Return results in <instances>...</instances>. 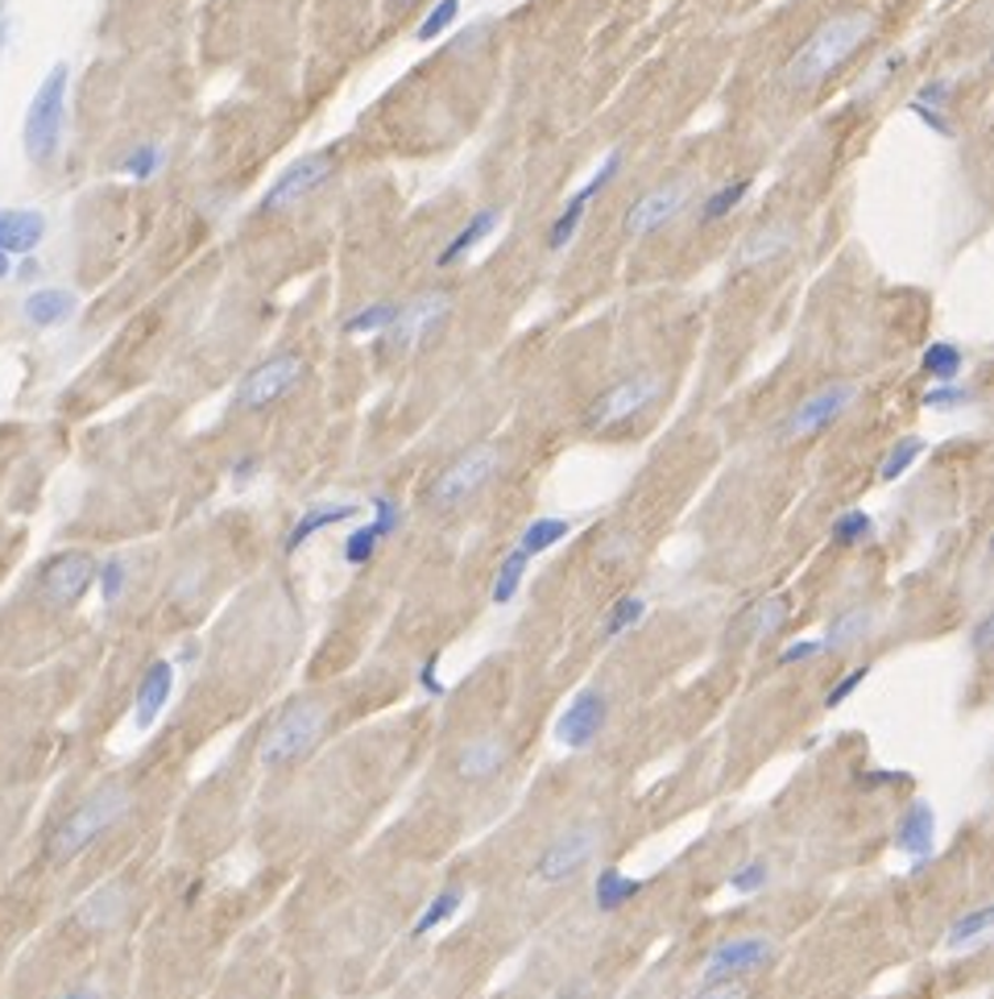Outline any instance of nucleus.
Returning <instances> with one entry per match:
<instances>
[{
  "mask_svg": "<svg viewBox=\"0 0 994 999\" xmlns=\"http://www.w3.org/2000/svg\"><path fill=\"white\" fill-rule=\"evenodd\" d=\"M461 18V0H440L435 9H431L428 18H423V25H419V42H431V37H440L452 30V21Z\"/></svg>",
  "mask_w": 994,
  "mask_h": 999,
  "instance_id": "40",
  "label": "nucleus"
},
{
  "mask_svg": "<svg viewBox=\"0 0 994 999\" xmlns=\"http://www.w3.org/2000/svg\"><path fill=\"white\" fill-rule=\"evenodd\" d=\"M775 958V942L771 937H734V942H721L709 958H704V979H734V975H746V970H758Z\"/></svg>",
  "mask_w": 994,
  "mask_h": 999,
  "instance_id": "14",
  "label": "nucleus"
},
{
  "mask_svg": "<svg viewBox=\"0 0 994 999\" xmlns=\"http://www.w3.org/2000/svg\"><path fill=\"white\" fill-rule=\"evenodd\" d=\"M332 166H336L332 154H307V158H299V162H291V166L274 179V187L261 195V212H287V207H294L299 200H307L320 183H327Z\"/></svg>",
  "mask_w": 994,
  "mask_h": 999,
  "instance_id": "10",
  "label": "nucleus"
},
{
  "mask_svg": "<svg viewBox=\"0 0 994 999\" xmlns=\"http://www.w3.org/2000/svg\"><path fill=\"white\" fill-rule=\"evenodd\" d=\"M932 842H937V813H932V805L916 801L904 809L899 826H895V850L908 855L911 862H925L932 855Z\"/></svg>",
  "mask_w": 994,
  "mask_h": 999,
  "instance_id": "17",
  "label": "nucleus"
},
{
  "mask_svg": "<svg viewBox=\"0 0 994 999\" xmlns=\"http://www.w3.org/2000/svg\"><path fill=\"white\" fill-rule=\"evenodd\" d=\"M601 846V826H572L564 829L555 842H548V850L534 862L539 883H564L581 871L584 862L593 859V850Z\"/></svg>",
  "mask_w": 994,
  "mask_h": 999,
  "instance_id": "9",
  "label": "nucleus"
},
{
  "mask_svg": "<svg viewBox=\"0 0 994 999\" xmlns=\"http://www.w3.org/2000/svg\"><path fill=\"white\" fill-rule=\"evenodd\" d=\"M67 87H71V67L54 63L51 75L37 84L34 100L25 108V129H21V146L34 162H51L58 154L63 141V121H67Z\"/></svg>",
  "mask_w": 994,
  "mask_h": 999,
  "instance_id": "3",
  "label": "nucleus"
},
{
  "mask_svg": "<svg viewBox=\"0 0 994 999\" xmlns=\"http://www.w3.org/2000/svg\"><path fill=\"white\" fill-rule=\"evenodd\" d=\"M871 531H875V518L866 515V511H845V515H838L833 518V527H829L833 544H841V548H854L862 539H871Z\"/></svg>",
  "mask_w": 994,
  "mask_h": 999,
  "instance_id": "32",
  "label": "nucleus"
},
{
  "mask_svg": "<svg viewBox=\"0 0 994 999\" xmlns=\"http://www.w3.org/2000/svg\"><path fill=\"white\" fill-rule=\"evenodd\" d=\"M398 4H411V0H398Z\"/></svg>",
  "mask_w": 994,
  "mask_h": 999,
  "instance_id": "59",
  "label": "nucleus"
},
{
  "mask_svg": "<svg viewBox=\"0 0 994 999\" xmlns=\"http://www.w3.org/2000/svg\"><path fill=\"white\" fill-rule=\"evenodd\" d=\"M688 195H692V183H688V179H676V183H663V187L647 191V195L635 200L630 212H626V233H630V237H647L655 228L671 225V221L680 216V207L688 204Z\"/></svg>",
  "mask_w": 994,
  "mask_h": 999,
  "instance_id": "12",
  "label": "nucleus"
},
{
  "mask_svg": "<svg viewBox=\"0 0 994 999\" xmlns=\"http://www.w3.org/2000/svg\"><path fill=\"white\" fill-rule=\"evenodd\" d=\"M348 518H357V506H353V502L311 506V511H303V515H299V523H294L291 535H287V551H299L311 539V535L327 531V527H336V523H348Z\"/></svg>",
  "mask_w": 994,
  "mask_h": 999,
  "instance_id": "22",
  "label": "nucleus"
},
{
  "mask_svg": "<svg viewBox=\"0 0 994 999\" xmlns=\"http://www.w3.org/2000/svg\"><path fill=\"white\" fill-rule=\"evenodd\" d=\"M303 378V362L294 353H278L270 362L253 365L237 386V407L240 411H258V407H270L274 398H282L291 390L294 382Z\"/></svg>",
  "mask_w": 994,
  "mask_h": 999,
  "instance_id": "7",
  "label": "nucleus"
},
{
  "mask_svg": "<svg viewBox=\"0 0 994 999\" xmlns=\"http://www.w3.org/2000/svg\"><path fill=\"white\" fill-rule=\"evenodd\" d=\"M63 999H100V996H96L91 987H75V991H71V996H63Z\"/></svg>",
  "mask_w": 994,
  "mask_h": 999,
  "instance_id": "54",
  "label": "nucleus"
},
{
  "mask_svg": "<svg viewBox=\"0 0 994 999\" xmlns=\"http://www.w3.org/2000/svg\"><path fill=\"white\" fill-rule=\"evenodd\" d=\"M46 241V216L30 207H0V254L21 258Z\"/></svg>",
  "mask_w": 994,
  "mask_h": 999,
  "instance_id": "16",
  "label": "nucleus"
},
{
  "mask_svg": "<svg viewBox=\"0 0 994 999\" xmlns=\"http://www.w3.org/2000/svg\"><path fill=\"white\" fill-rule=\"evenodd\" d=\"M824 647L817 643V638H800V643H791V647H784L779 652V664H808V659H817Z\"/></svg>",
  "mask_w": 994,
  "mask_h": 999,
  "instance_id": "48",
  "label": "nucleus"
},
{
  "mask_svg": "<svg viewBox=\"0 0 994 999\" xmlns=\"http://www.w3.org/2000/svg\"><path fill=\"white\" fill-rule=\"evenodd\" d=\"M854 395H857L854 382H833V386H821L817 395H808L804 402H800V407L784 419V436H788V440L791 436L800 440V436H812V431L829 428V423H833V419H838V415L854 402Z\"/></svg>",
  "mask_w": 994,
  "mask_h": 999,
  "instance_id": "13",
  "label": "nucleus"
},
{
  "mask_svg": "<svg viewBox=\"0 0 994 999\" xmlns=\"http://www.w3.org/2000/svg\"><path fill=\"white\" fill-rule=\"evenodd\" d=\"M461 904H464V892H461V888H444V892H440V896H435V900L428 904V909H423V916L414 921V930H411V933L419 937V942H423V937H428L431 930H440L444 921H452Z\"/></svg>",
  "mask_w": 994,
  "mask_h": 999,
  "instance_id": "30",
  "label": "nucleus"
},
{
  "mask_svg": "<svg viewBox=\"0 0 994 999\" xmlns=\"http://www.w3.org/2000/svg\"><path fill=\"white\" fill-rule=\"evenodd\" d=\"M866 676H871V668H866V664H862V668H850V673L841 676L833 689L824 692V709H838L841 701H850V697H854V689H862V680H866Z\"/></svg>",
  "mask_w": 994,
  "mask_h": 999,
  "instance_id": "46",
  "label": "nucleus"
},
{
  "mask_svg": "<svg viewBox=\"0 0 994 999\" xmlns=\"http://www.w3.org/2000/svg\"><path fill=\"white\" fill-rule=\"evenodd\" d=\"M605 718H609V701H605V692L601 689H581L572 701H568V709L560 713V722H555V739L564 742V746H572V751H584L588 742H597V734L605 730Z\"/></svg>",
  "mask_w": 994,
  "mask_h": 999,
  "instance_id": "11",
  "label": "nucleus"
},
{
  "mask_svg": "<svg viewBox=\"0 0 994 999\" xmlns=\"http://www.w3.org/2000/svg\"><path fill=\"white\" fill-rule=\"evenodd\" d=\"M692 999H746V982L737 979H713L704 991H696Z\"/></svg>",
  "mask_w": 994,
  "mask_h": 999,
  "instance_id": "47",
  "label": "nucleus"
},
{
  "mask_svg": "<svg viewBox=\"0 0 994 999\" xmlns=\"http://www.w3.org/2000/svg\"><path fill=\"white\" fill-rule=\"evenodd\" d=\"M253 473H258V461H253V456H245V461H237V465H233V477H237V482H249Z\"/></svg>",
  "mask_w": 994,
  "mask_h": 999,
  "instance_id": "53",
  "label": "nucleus"
},
{
  "mask_svg": "<svg viewBox=\"0 0 994 999\" xmlns=\"http://www.w3.org/2000/svg\"><path fill=\"white\" fill-rule=\"evenodd\" d=\"M381 535L374 531V523H365V527H357V531L344 539V560L348 565H369L374 560V551H378Z\"/></svg>",
  "mask_w": 994,
  "mask_h": 999,
  "instance_id": "41",
  "label": "nucleus"
},
{
  "mask_svg": "<svg viewBox=\"0 0 994 999\" xmlns=\"http://www.w3.org/2000/svg\"><path fill=\"white\" fill-rule=\"evenodd\" d=\"M96 581H100V598L112 605L120 593H125V586H129V569H125V560H120V556H108L100 569H96Z\"/></svg>",
  "mask_w": 994,
  "mask_h": 999,
  "instance_id": "39",
  "label": "nucleus"
},
{
  "mask_svg": "<svg viewBox=\"0 0 994 999\" xmlns=\"http://www.w3.org/2000/svg\"><path fill=\"white\" fill-rule=\"evenodd\" d=\"M991 631H994V619H982V622L974 626V635H970V647H974L977 655H982L986 647H991Z\"/></svg>",
  "mask_w": 994,
  "mask_h": 999,
  "instance_id": "52",
  "label": "nucleus"
},
{
  "mask_svg": "<svg viewBox=\"0 0 994 999\" xmlns=\"http://www.w3.org/2000/svg\"><path fill=\"white\" fill-rule=\"evenodd\" d=\"M871 30H875V21L866 18V13H845V18H833L824 21L817 34L808 37L800 51L788 58V71H784V84L791 87V92H808V87H817L829 75V71H838L850 54L871 37Z\"/></svg>",
  "mask_w": 994,
  "mask_h": 999,
  "instance_id": "1",
  "label": "nucleus"
},
{
  "mask_svg": "<svg viewBox=\"0 0 994 999\" xmlns=\"http://www.w3.org/2000/svg\"><path fill=\"white\" fill-rule=\"evenodd\" d=\"M174 692V664L171 659H154L150 668H145V676H141L138 685V730H150V726L158 722V713L166 709V701H171Z\"/></svg>",
  "mask_w": 994,
  "mask_h": 999,
  "instance_id": "18",
  "label": "nucleus"
},
{
  "mask_svg": "<svg viewBox=\"0 0 994 999\" xmlns=\"http://www.w3.org/2000/svg\"><path fill=\"white\" fill-rule=\"evenodd\" d=\"M916 100L928 104V108H937V104L949 100V84H941V79H937V84H925V87H920V96H916Z\"/></svg>",
  "mask_w": 994,
  "mask_h": 999,
  "instance_id": "51",
  "label": "nucleus"
},
{
  "mask_svg": "<svg viewBox=\"0 0 994 999\" xmlns=\"http://www.w3.org/2000/svg\"><path fill=\"white\" fill-rule=\"evenodd\" d=\"M0 25H4V0H0Z\"/></svg>",
  "mask_w": 994,
  "mask_h": 999,
  "instance_id": "58",
  "label": "nucleus"
},
{
  "mask_svg": "<svg viewBox=\"0 0 994 999\" xmlns=\"http://www.w3.org/2000/svg\"><path fill=\"white\" fill-rule=\"evenodd\" d=\"M9 51V25H0V54Z\"/></svg>",
  "mask_w": 994,
  "mask_h": 999,
  "instance_id": "57",
  "label": "nucleus"
},
{
  "mask_svg": "<svg viewBox=\"0 0 994 999\" xmlns=\"http://www.w3.org/2000/svg\"><path fill=\"white\" fill-rule=\"evenodd\" d=\"M642 892V883L630 876H622L617 867H605L597 876V883H593V900H597L601 913H617L622 904H630V900Z\"/></svg>",
  "mask_w": 994,
  "mask_h": 999,
  "instance_id": "25",
  "label": "nucleus"
},
{
  "mask_svg": "<svg viewBox=\"0 0 994 999\" xmlns=\"http://www.w3.org/2000/svg\"><path fill=\"white\" fill-rule=\"evenodd\" d=\"M435 668H440V655H431L428 664H423V673H419V685H423V689H428L431 697H444L447 689H444V680L435 676Z\"/></svg>",
  "mask_w": 994,
  "mask_h": 999,
  "instance_id": "50",
  "label": "nucleus"
},
{
  "mask_svg": "<svg viewBox=\"0 0 994 999\" xmlns=\"http://www.w3.org/2000/svg\"><path fill=\"white\" fill-rule=\"evenodd\" d=\"M871 626H875V614L866 610V605H854V610H841L838 619H829V626H824V652H845V647H854V643H862V635H871Z\"/></svg>",
  "mask_w": 994,
  "mask_h": 999,
  "instance_id": "23",
  "label": "nucleus"
},
{
  "mask_svg": "<svg viewBox=\"0 0 994 999\" xmlns=\"http://www.w3.org/2000/svg\"><path fill=\"white\" fill-rule=\"evenodd\" d=\"M527 565H531V556L522 548H515L501 565H497V577H494V602L506 605L515 602L518 586H522V577H527Z\"/></svg>",
  "mask_w": 994,
  "mask_h": 999,
  "instance_id": "29",
  "label": "nucleus"
},
{
  "mask_svg": "<svg viewBox=\"0 0 994 999\" xmlns=\"http://www.w3.org/2000/svg\"><path fill=\"white\" fill-rule=\"evenodd\" d=\"M324 726H327V709L320 701H294V706H287L270 722V730L261 734V746H258L261 763L266 767H287L294 759H303L320 742Z\"/></svg>",
  "mask_w": 994,
  "mask_h": 999,
  "instance_id": "4",
  "label": "nucleus"
},
{
  "mask_svg": "<svg viewBox=\"0 0 994 999\" xmlns=\"http://www.w3.org/2000/svg\"><path fill=\"white\" fill-rule=\"evenodd\" d=\"M961 348L958 345H949V341H937V345H928L925 348V374L928 378H937V382H953L961 374Z\"/></svg>",
  "mask_w": 994,
  "mask_h": 999,
  "instance_id": "31",
  "label": "nucleus"
},
{
  "mask_svg": "<svg viewBox=\"0 0 994 999\" xmlns=\"http://www.w3.org/2000/svg\"><path fill=\"white\" fill-rule=\"evenodd\" d=\"M791 614V598L788 593H775V598H763L758 605H750V614H746V638L750 643H758V638H771L784 622H788Z\"/></svg>",
  "mask_w": 994,
  "mask_h": 999,
  "instance_id": "26",
  "label": "nucleus"
},
{
  "mask_svg": "<svg viewBox=\"0 0 994 999\" xmlns=\"http://www.w3.org/2000/svg\"><path fill=\"white\" fill-rule=\"evenodd\" d=\"M75 308H79V299L71 291H63V287H37V291L25 294L21 315H25L34 327H58L75 315Z\"/></svg>",
  "mask_w": 994,
  "mask_h": 999,
  "instance_id": "21",
  "label": "nucleus"
},
{
  "mask_svg": "<svg viewBox=\"0 0 994 999\" xmlns=\"http://www.w3.org/2000/svg\"><path fill=\"white\" fill-rule=\"evenodd\" d=\"M911 112H916V117H920V121H925L932 133H941V138H953V125L941 117V108H928V104L911 100Z\"/></svg>",
  "mask_w": 994,
  "mask_h": 999,
  "instance_id": "49",
  "label": "nucleus"
},
{
  "mask_svg": "<svg viewBox=\"0 0 994 999\" xmlns=\"http://www.w3.org/2000/svg\"><path fill=\"white\" fill-rule=\"evenodd\" d=\"M991 921H994V909H974V913H965V916H958L953 925H949V933H944V942L949 946H970V942H977L982 933L991 930Z\"/></svg>",
  "mask_w": 994,
  "mask_h": 999,
  "instance_id": "33",
  "label": "nucleus"
},
{
  "mask_svg": "<svg viewBox=\"0 0 994 999\" xmlns=\"http://www.w3.org/2000/svg\"><path fill=\"white\" fill-rule=\"evenodd\" d=\"M96 560L87 551H58L51 556L42 572H37V593L42 602L54 605V610H67V605H79L84 593L96 586Z\"/></svg>",
  "mask_w": 994,
  "mask_h": 999,
  "instance_id": "6",
  "label": "nucleus"
},
{
  "mask_svg": "<svg viewBox=\"0 0 994 999\" xmlns=\"http://www.w3.org/2000/svg\"><path fill=\"white\" fill-rule=\"evenodd\" d=\"M501 763H506V742L494 739V734H485V739H473L461 751V759H456V767H461L464 780H489V775H494Z\"/></svg>",
  "mask_w": 994,
  "mask_h": 999,
  "instance_id": "24",
  "label": "nucleus"
},
{
  "mask_svg": "<svg viewBox=\"0 0 994 999\" xmlns=\"http://www.w3.org/2000/svg\"><path fill=\"white\" fill-rule=\"evenodd\" d=\"M497 469H501V449H497V444H477V449H468L464 456H456V461L431 482L428 502L435 511H452V506H461L464 498H473L477 490H485Z\"/></svg>",
  "mask_w": 994,
  "mask_h": 999,
  "instance_id": "5",
  "label": "nucleus"
},
{
  "mask_svg": "<svg viewBox=\"0 0 994 999\" xmlns=\"http://www.w3.org/2000/svg\"><path fill=\"white\" fill-rule=\"evenodd\" d=\"M18 275H21V278H34V275H37V261H25V266H21Z\"/></svg>",
  "mask_w": 994,
  "mask_h": 999,
  "instance_id": "56",
  "label": "nucleus"
},
{
  "mask_svg": "<svg viewBox=\"0 0 994 999\" xmlns=\"http://www.w3.org/2000/svg\"><path fill=\"white\" fill-rule=\"evenodd\" d=\"M125 909H129V888H125V883H104V888H96V892L79 904L75 921H79V930L104 933V930H112V925H120Z\"/></svg>",
  "mask_w": 994,
  "mask_h": 999,
  "instance_id": "19",
  "label": "nucleus"
},
{
  "mask_svg": "<svg viewBox=\"0 0 994 999\" xmlns=\"http://www.w3.org/2000/svg\"><path fill=\"white\" fill-rule=\"evenodd\" d=\"M9 275H13V258H9V254H0V282H4Z\"/></svg>",
  "mask_w": 994,
  "mask_h": 999,
  "instance_id": "55",
  "label": "nucleus"
},
{
  "mask_svg": "<svg viewBox=\"0 0 994 999\" xmlns=\"http://www.w3.org/2000/svg\"><path fill=\"white\" fill-rule=\"evenodd\" d=\"M444 311H447L444 294H423V299L407 303V308L395 315V324L386 327V348H390V353H407L419 336H428L431 324H440Z\"/></svg>",
  "mask_w": 994,
  "mask_h": 999,
  "instance_id": "15",
  "label": "nucleus"
},
{
  "mask_svg": "<svg viewBox=\"0 0 994 999\" xmlns=\"http://www.w3.org/2000/svg\"><path fill=\"white\" fill-rule=\"evenodd\" d=\"M395 315H398L395 303H374V308H365V311H357V315H348V320H344V332H348V336L381 332V327L395 324Z\"/></svg>",
  "mask_w": 994,
  "mask_h": 999,
  "instance_id": "38",
  "label": "nucleus"
},
{
  "mask_svg": "<svg viewBox=\"0 0 994 999\" xmlns=\"http://www.w3.org/2000/svg\"><path fill=\"white\" fill-rule=\"evenodd\" d=\"M584 207H588V204H584L581 195H572V200H568V207L560 212V221H555V225H551V233H548V249H551V254H560V249H564V245L576 237V228H581V221H584Z\"/></svg>",
  "mask_w": 994,
  "mask_h": 999,
  "instance_id": "36",
  "label": "nucleus"
},
{
  "mask_svg": "<svg viewBox=\"0 0 994 999\" xmlns=\"http://www.w3.org/2000/svg\"><path fill=\"white\" fill-rule=\"evenodd\" d=\"M767 862H746L742 871H734L730 876V888H734L737 896H750V892H763L767 888Z\"/></svg>",
  "mask_w": 994,
  "mask_h": 999,
  "instance_id": "45",
  "label": "nucleus"
},
{
  "mask_svg": "<svg viewBox=\"0 0 994 999\" xmlns=\"http://www.w3.org/2000/svg\"><path fill=\"white\" fill-rule=\"evenodd\" d=\"M659 390H663V386H659L655 374H635V378L617 382V386H609V390L584 411V423H588V428H614L622 419L647 411L655 398H659Z\"/></svg>",
  "mask_w": 994,
  "mask_h": 999,
  "instance_id": "8",
  "label": "nucleus"
},
{
  "mask_svg": "<svg viewBox=\"0 0 994 999\" xmlns=\"http://www.w3.org/2000/svg\"><path fill=\"white\" fill-rule=\"evenodd\" d=\"M965 402H974V395L965 386H958V382H941V386H932L925 395L928 411H953V407H965Z\"/></svg>",
  "mask_w": 994,
  "mask_h": 999,
  "instance_id": "43",
  "label": "nucleus"
},
{
  "mask_svg": "<svg viewBox=\"0 0 994 999\" xmlns=\"http://www.w3.org/2000/svg\"><path fill=\"white\" fill-rule=\"evenodd\" d=\"M791 245H796V228L791 225H763L755 228L746 241L737 245V270H750V266H763V261L784 258Z\"/></svg>",
  "mask_w": 994,
  "mask_h": 999,
  "instance_id": "20",
  "label": "nucleus"
},
{
  "mask_svg": "<svg viewBox=\"0 0 994 999\" xmlns=\"http://www.w3.org/2000/svg\"><path fill=\"white\" fill-rule=\"evenodd\" d=\"M642 614H647V602L642 598H617L614 602V610H609V619H605V638H617V635H626L630 626H638L642 622Z\"/></svg>",
  "mask_w": 994,
  "mask_h": 999,
  "instance_id": "37",
  "label": "nucleus"
},
{
  "mask_svg": "<svg viewBox=\"0 0 994 999\" xmlns=\"http://www.w3.org/2000/svg\"><path fill=\"white\" fill-rule=\"evenodd\" d=\"M398 527H402V506H398L395 498L378 494V498H374V531H378L381 539H390Z\"/></svg>",
  "mask_w": 994,
  "mask_h": 999,
  "instance_id": "44",
  "label": "nucleus"
},
{
  "mask_svg": "<svg viewBox=\"0 0 994 999\" xmlns=\"http://www.w3.org/2000/svg\"><path fill=\"white\" fill-rule=\"evenodd\" d=\"M568 531H572V523L568 518H534L531 527L522 531V539H518V548L527 551V556H543V551H551L555 544H564Z\"/></svg>",
  "mask_w": 994,
  "mask_h": 999,
  "instance_id": "28",
  "label": "nucleus"
},
{
  "mask_svg": "<svg viewBox=\"0 0 994 999\" xmlns=\"http://www.w3.org/2000/svg\"><path fill=\"white\" fill-rule=\"evenodd\" d=\"M129 809H133V796H129V788H120V784H108V788H100V793H91L84 805H79V809L63 821V826L54 829L51 859L67 862V859H75V855H84L87 846L96 842L104 829L117 826Z\"/></svg>",
  "mask_w": 994,
  "mask_h": 999,
  "instance_id": "2",
  "label": "nucleus"
},
{
  "mask_svg": "<svg viewBox=\"0 0 994 999\" xmlns=\"http://www.w3.org/2000/svg\"><path fill=\"white\" fill-rule=\"evenodd\" d=\"M746 191H750V179H734V183H725L721 191L709 195V204H704L701 216L709 221V225H713V221H725V216H730V212L746 200Z\"/></svg>",
  "mask_w": 994,
  "mask_h": 999,
  "instance_id": "35",
  "label": "nucleus"
},
{
  "mask_svg": "<svg viewBox=\"0 0 994 999\" xmlns=\"http://www.w3.org/2000/svg\"><path fill=\"white\" fill-rule=\"evenodd\" d=\"M920 452H925V440H920V436H904V440L887 452V461H883V469H878V477H883V482L904 477V473L916 465V456H920Z\"/></svg>",
  "mask_w": 994,
  "mask_h": 999,
  "instance_id": "34",
  "label": "nucleus"
},
{
  "mask_svg": "<svg viewBox=\"0 0 994 999\" xmlns=\"http://www.w3.org/2000/svg\"><path fill=\"white\" fill-rule=\"evenodd\" d=\"M497 221H501V212H497V207H485V212H477V216H473V221H468V225H464L461 233H456V237L447 241V249L440 254V266H452V261H461L464 254L473 249V245H480L485 237H489V233H494Z\"/></svg>",
  "mask_w": 994,
  "mask_h": 999,
  "instance_id": "27",
  "label": "nucleus"
},
{
  "mask_svg": "<svg viewBox=\"0 0 994 999\" xmlns=\"http://www.w3.org/2000/svg\"><path fill=\"white\" fill-rule=\"evenodd\" d=\"M120 171L129 174V179H154L162 171V150L158 146H138V150H129V158L120 162Z\"/></svg>",
  "mask_w": 994,
  "mask_h": 999,
  "instance_id": "42",
  "label": "nucleus"
}]
</instances>
